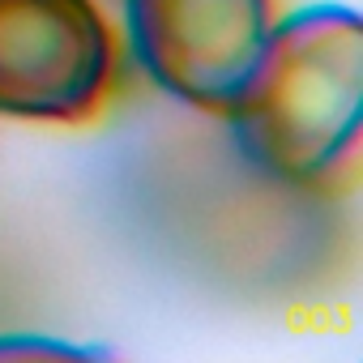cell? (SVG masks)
<instances>
[{
    "instance_id": "1",
    "label": "cell",
    "mask_w": 363,
    "mask_h": 363,
    "mask_svg": "<svg viewBox=\"0 0 363 363\" xmlns=\"http://www.w3.org/2000/svg\"><path fill=\"white\" fill-rule=\"evenodd\" d=\"M244 158L291 189H337L354 175L363 137V22L320 0L274 30L223 111Z\"/></svg>"
},
{
    "instance_id": "2",
    "label": "cell",
    "mask_w": 363,
    "mask_h": 363,
    "mask_svg": "<svg viewBox=\"0 0 363 363\" xmlns=\"http://www.w3.org/2000/svg\"><path fill=\"white\" fill-rule=\"evenodd\" d=\"M116 82V35L94 0H0V116L86 124Z\"/></svg>"
},
{
    "instance_id": "3",
    "label": "cell",
    "mask_w": 363,
    "mask_h": 363,
    "mask_svg": "<svg viewBox=\"0 0 363 363\" xmlns=\"http://www.w3.org/2000/svg\"><path fill=\"white\" fill-rule=\"evenodd\" d=\"M274 30V0H124L133 60L171 99L227 111Z\"/></svg>"
},
{
    "instance_id": "4",
    "label": "cell",
    "mask_w": 363,
    "mask_h": 363,
    "mask_svg": "<svg viewBox=\"0 0 363 363\" xmlns=\"http://www.w3.org/2000/svg\"><path fill=\"white\" fill-rule=\"evenodd\" d=\"M99 346H77L43 333H0V359H99Z\"/></svg>"
}]
</instances>
